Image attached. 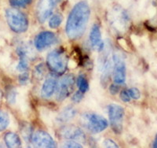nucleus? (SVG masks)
I'll return each mask as SVG.
<instances>
[{
	"instance_id": "nucleus-1",
	"label": "nucleus",
	"mask_w": 157,
	"mask_h": 148,
	"mask_svg": "<svg viewBox=\"0 0 157 148\" xmlns=\"http://www.w3.org/2000/svg\"><path fill=\"white\" fill-rule=\"evenodd\" d=\"M90 16V8L86 1L74 6L67 20L65 32L71 39H79L83 35Z\"/></svg>"
},
{
	"instance_id": "nucleus-2",
	"label": "nucleus",
	"mask_w": 157,
	"mask_h": 148,
	"mask_svg": "<svg viewBox=\"0 0 157 148\" xmlns=\"http://www.w3.org/2000/svg\"><path fill=\"white\" fill-rule=\"evenodd\" d=\"M6 18L11 30L17 33H23L29 29V19L21 11L11 8L6 11Z\"/></svg>"
},
{
	"instance_id": "nucleus-3",
	"label": "nucleus",
	"mask_w": 157,
	"mask_h": 148,
	"mask_svg": "<svg viewBox=\"0 0 157 148\" xmlns=\"http://www.w3.org/2000/svg\"><path fill=\"white\" fill-rule=\"evenodd\" d=\"M82 126L92 133H100L108 128V121L101 115L86 113L82 114L80 119Z\"/></svg>"
},
{
	"instance_id": "nucleus-4",
	"label": "nucleus",
	"mask_w": 157,
	"mask_h": 148,
	"mask_svg": "<svg viewBox=\"0 0 157 148\" xmlns=\"http://www.w3.org/2000/svg\"><path fill=\"white\" fill-rule=\"evenodd\" d=\"M67 57L62 49L52 50L47 58V64L50 70L56 74H62L67 69Z\"/></svg>"
},
{
	"instance_id": "nucleus-5",
	"label": "nucleus",
	"mask_w": 157,
	"mask_h": 148,
	"mask_svg": "<svg viewBox=\"0 0 157 148\" xmlns=\"http://www.w3.org/2000/svg\"><path fill=\"white\" fill-rule=\"evenodd\" d=\"M108 114L113 130L117 134L121 133L124 117V110L123 107L116 104H111L108 106Z\"/></svg>"
},
{
	"instance_id": "nucleus-6",
	"label": "nucleus",
	"mask_w": 157,
	"mask_h": 148,
	"mask_svg": "<svg viewBox=\"0 0 157 148\" xmlns=\"http://www.w3.org/2000/svg\"><path fill=\"white\" fill-rule=\"evenodd\" d=\"M113 80L116 84H123L126 81V64L120 53L113 54Z\"/></svg>"
},
{
	"instance_id": "nucleus-7",
	"label": "nucleus",
	"mask_w": 157,
	"mask_h": 148,
	"mask_svg": "<svg viewBox=\"0 0 157 148\" xmlns=\"http://www.w3.org/2000/svg\"><path fill=\"white\" fill-rule=\"evenodd\" d=\"M75 84V77L71 74H68L63 77L60 82H58L57 87V99L58 101H63L73 89Z\"/></svg>"
},
{
	"instance_id": "nucleus-8",
	"label": "nucleus",
	"mask_w": 157,
	"mask_h": 148,
	"mask_svg": "<svg viewBox=\"0 0 157 148\" xmlns=\"http://www.w3.org/2000/svg\"><path fill=\"white\" fill-rule=\"evenodd\" d=\"M110 19L112 21V25L117 30H123L129 22V16L127 13L120 6H115L112 10Z\"/></svg>"
},
{
	"instance_id": "nucleus-9",
	"label": "nucleus",
	"mask_w": 157,
	"mask_h": 148,
	"mask_svg": "<svg viewBox=\"0 0 157 148\" xmlns=\"http://www.w3.org/2000/svg\"><path fill=\"white\" fill-rule=\"evenodd\" d=\"M32 143L38 147L53 148L56 147V143L50 134L44 131L39 130L33 133L32 137Z\"/></svg>"
},
{
	"instance_id": "nucleus-10",
	"label": "nucleus",
	"mask_w": 157,
	"mask_h": 148,
	"mask_svg": "<svg viewBox=\"0 0 157 148\" xmlns=\"http://www.w3.org/2000/svg\"><path fill=\"white\" fill-rule=\"evenodd\" d=\"M57 40V36L54 32H50V31H44L36 36L34 44L37 50H43L55 43Z\"/></svg>"
},
{
	"instance_id": "nucleus-11",
	"label": "nucleus",
	"mask_w": 157,
	"mask_h": 148,
	"mask_svg": "<svg viewBox=\"0 0 157 148\" xmlns=\"http://www.w3.org/2000/svg\"><path fill=\"white\" fill-rule=\"evenodd\" d=\"M54 7V0H39L36 14L39 22L43 23L52 14Z\"/></svg>"
},
{
	"instance_id": "nucleus-12",
	"label": "nucleus",
	"mask_w": 157,
	"mask_h": 148,
	"mask_svg": "<svg viewBox=\"0 0 157 148\" xmlns=\"http://www.w3.org/2000/svg\"><path fill=\"white\" fill-rule=\"evenodd\" d=\"M60 136L68 140L82 141L85 139V134L78 127L75 125H66L59 131Z\"/></svg>"
},
{
	"instance_id": "nucleus-13",
	"label": "nucleus",
	"mask_w": 157,
	"mask_h": 148,
	"mask_svg": "<svg viewBox=\"0 0 157 148\" xmlns=\"http://www.w3.org/2000/svg\"><path fill=\"white\" fill-rule=\"evenodd\" d=\"M90 42L91 46L98 51H102L105 48V43L102 40L101 32L98 25H94L90 32Z\"/></svg>"
},
{
	"instance_id": "nucleus-14",
	"label": "nucleus",
	"mask_w": 157,
	"mask_h": 148,
	"mask_svg": "<svg viewBox=\"0 0 157 148\" xmlns=\"http://www.w3.org/2000/svg\"><path fill=\"white\" fill-rule=\"evenodd\" d=\"M57 77L55 75H50L45 80L41 89V95L43 98H48L54 95V93L57 90Z\"/></svg>"
},
{
	"instance_id": "nucleus-15",
	"label": "nucleus",
	"mask_w": 157,
	"mask_h": 148,
	"mask_svg": "<svg viewBox=\"0 0 157 148\" xmlns=\"http://www.w3.org/2000/svg\"><path fill=\"white\" fill-rule=\"evenodd\" d=\"M76 114V110L72 106H68L61 110V112L58 114L57 120L58 122L61 123H66L69 122L70 120L74 118Z\"/></svg>"
},
{
	"instance_id": "nucleus-16",
	"label": "nucleus",
	"mask_w": 157,
	"mask_h": 148,
	"mask_svg": "<svg viewBox=\"0 0 157 148\" xmlns=\"http://www.w3.org/2000/svg\"><path fill=\"white\" fill-rule=\"evenodd\" d=\"M4 142L7 147H19L21 146V140L17 135L13 132H8L4 136Z\"/></svg>"
},
{
	"instance_id": "nucleus-17",
	"label": "nucleus",
	"mask_w": 157,
	"mask_h": 148,
	"mask_svg": "<svg viewBox=\"0 0 157 148\" xmlns=\"http://www.w3.org/2000/svg\"><path fill=\"white\" fill-rule=\"evenodd\" d=\"M76 84L81 92L85 93L89 88V84L83 75H79L76 80Z\"/></svg>"
},
{
	"instance_id": "nucleus-18",
	"label": "nucleus",
	"mask_w": 157,
	"mask_h": 148,
	"mask_svg": "<svg viewBox=\"0 0 157 148\" xmlns=\"http://www.w3.org/2000/svg\"><path fill=\"white\" fill-rule=\"evenodd\" d=\"M10 125V118L7 113L0 110V132L5 130Z\"/></svg>"
},
{
	"instance_id": "nucleus-19",
	"label": "nucleus",
	"mask_w": 157,
	"mask_h": 148,
	"mask_svg": "<svg viewBox=\"0 0 157 148\" xmlns=\"http://www.w3.org/2000/svg\"><path fill=\"white\" fill-rule=\"evenodd\" d=\"M62 21V15L60 14H56L50 18V21H49V25L51 29H57L61 25Z\"/></svg>"
},
{
	"instance_id": "nucleus-20",
	"label": "nucleus",
	"mask_w": 157,
	"mask_h": 148,
	"mask_svg": "<svg viewBox=\"0 0 157 148\" xmlns=\"http://www.w3.org/2000/svg\"><path fill=\"white\" fill-rule=\"evenodd\" d=\"M10 3L14 8H24L32 2V0H9Z\"/></svg>"
},
{
	"instance_id": "nucleus-21",
	"label": "nucleus",
	"mask_w": 157,
	"mask_h": 148,
	"mask_svg": "<svg viewBox=\"0 0 157 148\" xmlns=\"http://www.w3.org/2000/svg\"><path fill=\"white\" fill-rule=\"evenodd\" d=\"M21 133L24 136V139H25L26 141H31L32 140V129H31L29 126H26L24 127L23 129H22Z\"/></svg>"
},
{
	"instance_id": "nucleus-22",
	"label": "nucleus",
	"mask_w": 157,
	"mask_h": 148,
	"mask_svg": "<svg viewBox=\"0 0 157 148\" xmlns=\"http://www.w3.org/2000/svg\"><path fill=\"white\" fill-rule=\"evenodd\" d=\"M128 91L129 95H130V98H133V99H139L140 97H141V93L140 91L136 87H132V88H130V89L127 90Z\"/></svg>"
},
{
	"instance_id": "nucleus-23",
	"label": "nucleus",
	"mask_w": 157,
	"mask_h": 148,
	"mask_svg": "<svg viewBox=\"0 0 157 148\" xmlns=\"http://www.w3.org/2000/svg\"><path fill=\"white\" fill-rule=\"evenodd\" d=\"M64 147H69V148H81L82 147V145L78 143V141L75 140H68L65 142Z\"/></svg>"
},
{
	"instance_id": "nucleus-24",
	"label": "nucleus",
	"mask_w": 157,
	"mask_h": 148,
	"mask_svg": "<svg viewBox=\"0 0 157 148\" xmlns=\"http://www.w3.org/2000/svg\"><path fill=\"white\" fill-rule=\"evenodd\" d=\"M29 80V75L27 72H22V73L19 76V83L22 85L27 84Z\"/></svg>"
},
{
	"instance_id": "nucleus-25",
	"label": "nucleus",
	"mask_w": 157,
	"mask_h": 148,
	"mask_svg": "<svg viewBox=\"0 0 157 148\" xmlns=\"http://www.w3.org/2000/svg\"><path fill=\"white\" fill-rule=\"evenodd\" d=\"M104 145L105 147H109V148H116L118 147V145L117 143L115 142L114 140L113 139H107L105 140H104Z\"/></svg>"
},
{
	"instance_id": "nucleus-26",
	"label": "nucleus",
	"mask_w": 157,
	"mask_h": 148,
	"mask_svg": "<svg viewBox=\"0 0 157 148\" xmlns=\"http://www.w3.org/2000/svg\"><path fill=\"white\" fill-rule=\"evenodd\" d=\"M120 98H121L122 101H123V102H130L131 98H130L127 90H123V91H121V93H120Z\"/></svg>"
},
{
	"instance_id": "nucleus-27",
	"label": "nucleus",
	"mask_w": 157,
	"mask_h": 148,
	"mask_svg": "<svg viewBox=\"0 0 157 148\" xmlns=\"http://www.w3.org/2000/svg\"><path fill=\"white\" fill-rule=\"evenodd\" d=\"M82 98H83V93L81 92L80 91H76L75 94H74L71 99H72V101H73V102L78 103V102H79L82 99Z\"/></svg>"
},
{
	"instance_id": "nucleus-28",
	"label": "nucleus",
	"mask_w": 157,
	"mask_h": 148,
	"mask_svg": "<svg viewBox=\"0 0 157 148\" xmlns=\"http://www.w3.org/2000/svg\"><path fill=\"white\" fill-rule=\"evenodd\" d=\"M15 99H16V91L14 90H12L8 93L7 100L8 102H10V103H14Z\"/></svg>"
},
{
	"instance_id": "nucleus-29",
	"label": "nucleus",
	"mask_w": 157,
	"mask_h": 148,
	"mask_svg": "<svg viewBox=\"0 0 157 148\" xmlns=\"http://www.w3.org/2000/svg\"><path fill=\"white\" fill-rule=\"evenodd\" d=\"M120 84H112L109 87V91H110V93L112 95H116L119 91H120Z\"/></svg>"
},
{
	"instance_id": "nucleus-30",
	"label": "nucleus",
	"mask_w": 157,
	"mask_h": 148,
	"mask_svg": "<svg viewBox=\"0 0 157 148\" xmlns=\"http://www.w3.org/2000/svg\"><path fill=\"white\" fill-rule=\"evenodd\" d=\"M43 73H44V68H43V65L40 64L39 66H36V74L37 75H39V77H41L43 76Z\"/></svg>"
},
{
	"instance_id": "nucleus-31",
	"label": "nucleus",
	"mask_w": 157,
	"mask_h": 148,
	"mask_svg": "<svg viewBox=\"0 0 157 148\" xmlns=\"http://www.w3.org/2000/svg\"><path fill=\"white\" fill-rule=\"evenodd\" d=\"M152 147L157 148V133H156V135H155V139H154V141H153V144H152Z\"/></svg>"
},
{
	"instance_id": "nucleus-32",
	"label": "nucleus",
	"mask_w": 157,
	"mask_h": 148,
	"mask_svg": "<svg viewBox=\"0 0 157 148\" xmlns=\"http://www.w3.org/2000/svg\"><path fill=\"white\" fill-rule=\"evenodd\" d=\"M2 97V92H1V91H0V98Z\"/></svg>"
}]
</instances>
